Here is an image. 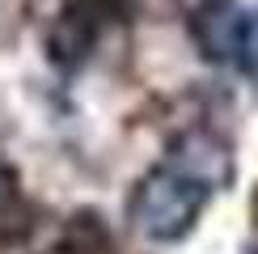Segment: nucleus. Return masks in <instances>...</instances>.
<instances>
[{
	"label": "nucleus",
	"instance_id": "7ed1b4c3",
	"mask_svg": "<svg viewBox=\"0 0 258 254\" xmlns=\"http://www.w3.org/2000/svg\"><path fill=\"white\" fill-rule=\"evenodd\" d=\"M250 254H258V246H254V250H250Z\"/></svg>",
	"mask_w": 258,
	"mask_h": 254
},
{
	"label": "nucleus",
	"instance_id": "f03ea898",
	"mask_svg": "<svg viewBox=\"0 0 258 254\" xmlns=\"http://www.w3.org/2000/svg\"><path fill=\"white\" fill-rule=\"evenodd\" d=\"M195 34L212 59H233L237 68L258 64V13H245L233 0H208L195 17Z\"/></svg>",
	"mask_w": 258,
	"mask_h": 254
},
{
	"label": "nucleus",
	"instance_id": "f257e3e1",
	"mask_svg": "<svg viewBox=\"0 0 258 254\" xmlns=\"http://www.w3.org/2000/svg\"><path fill=\"white\" fill-rule=\"evenodd\" d=\"M208 178H199L195 169H186L182 161H161L153 165L144 178H140V186L132 190V199H127V216H132V225L144 233V237L153 241H178L182 233H190V225L199 220L203 204H208L212 195Z\"/></svg>",
	"mask_w": 258,
	"mask_h": 254
}]
</instances>
